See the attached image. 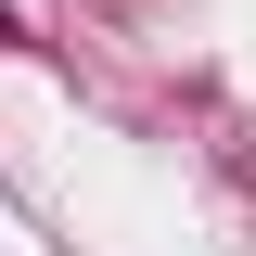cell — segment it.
Returning a JSON list of instances; mask_svg holds the SVG:
<instances>
[{
    "mask_svg": "<svg viewBox=\"0 0 256 256\" xmlns=\"http://www.w3.org/2000/svg\"><path fill=\"white\" fill-rule=\"evenodd\" d=\"M0 52H13V13H0Z\"/></svg>",
    "mask_w": 256,
    "mask_h": 256,
    "instance_id": "1",
    "label": "cell"
}]
</instances>
